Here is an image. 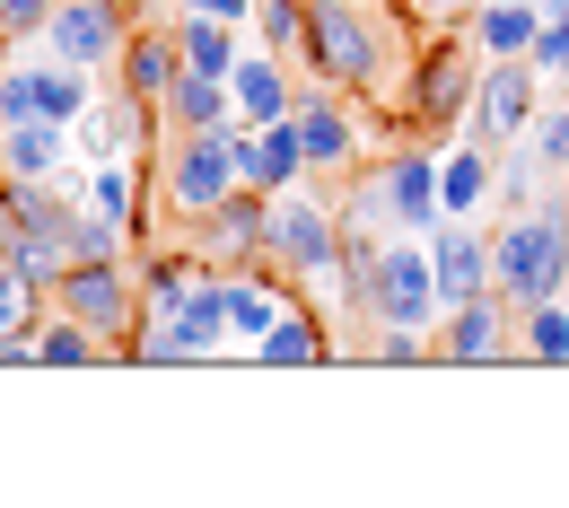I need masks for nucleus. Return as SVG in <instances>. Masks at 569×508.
Segmentation results:
<instances>
[{
    "label": "nucleus",
    "mask_w": 569,
    "mask_h": 508,
    "mask_svg": "<svg viewBox=\"0 0 569 508\" xmlns=\"http://www.w3.org/2000/svg\"><path fill=\"white\" fill-rule=\"evenodd\" d=\"M298 62L316 71V88L377 97V88H386V18H377L368 0H307Z\"/></svg>",
    "instance_id": "1"
},
{
    "label": "nucleus",
    "mask_w": 569,
    "mask_h": 508,
    "mask_svg": "<svg viewBox=\"0 0 569 508\" xmlns=\"http://www.w3.org/2000/svg\"><path fill=\"white\" fill-rule=\"evenodd\" d=\"M491 290L517 316L543 298H569V193L552 211H508V228L491 237Z\"/></svg>",
    "instance_id": "2"
},
{
    "label": "nucleus",
    "mask_w": 569,
    "mask_h": 508,
    "mask_svg": "<svg viewBox=\"0 0 569 508\" xmlns=\"http://www.w3.org/2000/svg\"><path fill=\"white\" fill-rule=\"evenodd\" d=\"M246 167H254V132H246V123H219V132H176L167 176H158V185H167V211L202 228V219H211L219 202L246 185Z\"/></svg>",
    "instance_id": "3"
},
{
    "label": "nucleus",
    "mask_w": 569,
    "mask_h": 508,
    "mask_svg": "<svg viewBox=\"0 0 569 508\" xmlns=\"http://www.w3.org/2000/svg\"><path fill=\"white\" fill-rule=\"evenodd\" d=\"M263 263L298 281V290L333 298L342 307V219L325 202H298V193H272V237H263Z\"/></svg>",
    "instance_id": "4"
},
{
    "label": "nucleus",
    "mask_w": 569,
    "mask_h": 508,
    "mask_svg": "<svg viewBox=\"0 0 569 508\" xmlns=\"http://www.w3.org/2000/svg\"><path fill=\"white\" fill-rule=\"evenodd\" d=\"M351 316L377 333V325H403V333H438V272H429V246L403 228V237H386V255H377V272L359 281Z\"/></svg>",
    "instance_id": "5"
},
{
    "label": "nucleus",
    "mask_w": 569,
    "mask_h": 508,
    "mask_svg": "<svg viewBox=\"0 0 569 508\" xmlns=\"http://www.w3.org/2000/svg\"><path fill=\"white\" fill-rule=\"evenodd\" d=\"M351 211L377 219V228H412V237H429V228H438V149H429V141L395 149V158L351 193Z\"/></svg>",
    "instance_id": "6"
},
{
    "label": "nucleus",
    "mask_w": 569,
    "mask_h": 508,
    "mask_svg": "<svg viewBox=\"0 0 569 508\" xmlns=\"http://www.w3.org/2000/svg\"><path fill=\"white\" fill-rule=\"evenodd\" d=\"M132 27H141V0H53L44 53L79 62V71H106V62H123V36Z\"/></svg>",
    "instance_id": "7"
},
{
    "label": "nucleus",
    "mask_w": 569,
    "mask_h": 508,
    "mask_svg": "<svg viewBox=\"0 0 569 508\" xmlns=\"http://www.w3.org/2000/svg\"><path fill=\"white\" fill-rule=\"evenodd\" d=\"M53 307H71L79 325H97V333L114 342V360H123V342H132V325H141V281L123 272V255H106V263H62Z\"/></svg>",
    "instance_id": "8"
},
{
    "label": "nucleus",
    "mask_w": 569,
    "mask_h": 508,
    "mask_svg": "<svg viewBox=\"0 0 569 508\" xmlns=\"http://www.w3.org/2000/svg\"><path fill=\"white\" fill-rule=\"evenodd\" d=\"M473 53L465 44H429L421 71H412V97H403V123L421 132V141H447L456 123H473Z\"/></svg>",
    "instance_id": "9"
},
{
    "label": "nucleus",
    "mask_w": 569,
    "mask_h": 508,
    "mask_svg": "<svg viewBox=\"0 0 569 508\" xmlns=\"http://www.w3.org/2000/svg\"><path fill=\"white\" fill-rule=\"evenodd\" d=\"M535 114H543V71L526 53L517 62H482V79H473V141L517 149L535 132Z\"/></svg>",
    "instance_id": "10"
},
{
    "label": "nucleus",
    "mask_w": 569,
    "mask_h": 508,
    "mask_svg": "<svg viewBox=\"0 0 569 508\" xmlns=\"http://www.w3.org/2000/svg\"><path fill=\"white\" fill-rule=\"evenodd\" d=\"M508 298L499 290H482V298H465V307H447L438 316V333H429V351L438 360H456V368H491V360H508L517 351V333H508Z\"/></svg>",
    "instance_id": "11"
},
{
    "label": "nucleus",
    "mask_w": 569,
    "mask_h": 508,
    "mask_svg": "<svg viewBox=\"0 0 569 508\" xmlns=\"http://www.w3.org/2000/svg\"><path fill=\"white\" fill-rule=\"evenodd\" d=\"M263 237H272V193H254V185H237L202 219V255H211L219 272H263Z\"/></svg>",
    "instance_id": "12"
},
{
    "label": "nucleus",
    "mask_w": 569,
    "mask_h": 508,
    "mask_svg": "<svg viewBox=\"0 0 569 508\" xmlns=\"http://www.w3.org/2000/svg\"><path fill=\"white\" fill-rule=\"evenodd\" d=\"M421 246H429V272H438V307H465V298L491 290V237H473L465 219L438 211V228H429Z\"/></svg>",
    "instance_id": "13"
},
{
    "label": "nucleus",
    "mask_w": 569,
    "mask_h": 508,
    "mask_svg": "<svg viewBox=\"0 0 569 508\" xmlns=\"http://www.w3.org/2000/svg\"><path fill=\"white\" fill-rule=\"evenodd\" d=\"M298 149H307V176H342L359 158V123L342 114V97H325V88H298Z\"/></svg>",
    "instance_id": "14"
},
{
    "label": "nucleus",
    "mask_w": 569,
    "mask_h": 508,
    "mask_svg": "<svg viewBox=\"0 0 569 508\" xmlns=\"http://www.w3.org/2000/svg\"><path fill=\"white\" fill-rule=\"evenodd\" d=\"M228 97H237V123H246V132H263V123L298 114V79H289L281 53H237V71H228Z\"/></svg>",
    "instance_id": "15"
},
{
    "label": "nucleus",
    "mask_w": 569,
    "mask_h": 508,
    "mask_svg": "<svg viewBox=\"0 0 569 508\" xmlns=\"http://www.w3.org/2000/svg\"><path fill=\"white\" fill-rule=\"evenodd\" d=\"M114 71H123V97H141L149 114H158V106H167V88L184 79V53H176V36H167V27H132Z\"/></svg>",
    "instance_id": "16"
},
{
    "label": "nucleus",
    "mask_w": 569,
    "mask_h": 508,
    "mask_svg": "<svg viewBox=\"0 0 569 508\" xmlns=\"http://www.w3.org/2000/svg\"><path fill=\"white\" fill-rule=\"evenodd\" d=\"M491 193H499V158H491V141L438 149V211H447V219H473Z\"/></svg>",
    "instance_id": "17"
},
{
    "label": "nucleus",
    "mask_w": 569,
    "mask_h": 508,
    "mask_svg": "<svg viewBox=\"0 0 569 508\" xmlns=\"http://www.w3.org/2000/svg\"><path fill=\"white\" fill-rule=\"evenodd\" d=\"M465 36H473V53H482V62H517V53H535L543 9H535V0H482Z\"/></svg>",
    "instance_id": "18"
},
{
    "label": "nucleus",
    "mask_w": 569,
    "mask_h": 508,
    "mask_svg": "<svg viewBox=\"0 0 569 508\" xmlns=\"http://www.w3.org/2000/svg\"><path fill=\"white\" fill-rule=\"evenodd\" d=\"M254 360H263V368H325V360H333V333L316 325V307L289 298L281 316H272V333L254 342Z\"/></svg>",
    "instance_id": "19"
},
{
    "label": "nucleus",
    "mask_w": 569,
    "mask_h": 508,
    "mask_svg": "<svg viewBox=\"0 0 569 508\" xmlns=\"http://www.w3.org/2000/svg\"><path fill=\"white\" fill-rule=\"evenodd\" d=\"M167 36H176L184 71H211V79H228V71H237V53H246L228 18H211V9H184V0H176V27H167Z\"/></svg>",
    "instance_id": "20"
},
{
    "label": "nucleus",
    "mask_w": 569,
    "mask_h": 508,
    "mask_svg": "<svg viewBox=\"0 0 569 508\" xmlns=\"http://www.w3.org/2000/svg\"><path fill=\"white\" fill-rule=\"evenodd\" d=\"M158 123H167V132H219V123H237V97H228V79H211V71H184L176 88H167Z\"/></svg>",
    "instance_id": "21"
},
{
    "label": "nucleus",
    "mask_w": 569,
    "mask_h": 508,
    "mask_svg": "<svg viewBox=\"0 0 569 508\" xmlns=\"http://www.w3.org/2000/svg\"><path fill=\"white\" fill-rule=\"evenodd\" d=\"M71 132L88 141V158H123L132 141H149V132H158V114H149L141 97H97V106L79 114Z\"/></svg>",
    "instance_id": "22"
},
{
    "label": "nucleus",
    "mask_w": 569,
    "mask_h": 508,
    "mask_svg": "<svg viewBox=\"0 0 569 508\" xmlns=\"http://www.w3.org/2000/svg\"><path fill=\"white\" fill-rule=\"evenodd\" d=\"M62 149H71V123H0V176H62Z\"/></svg>",
    "instance_id": "23"
},
{
    "label": "nucleus",
    "mask_w": 569,
    "mask_h": 508,
    "mask_svg": "<svg viewBox=\"0 0 569 508\" xmlns=\"http://www.w3.org/2000/svg\"><path fill=\"white\" fill-rule=\"evenodd\" d=\"M97 360H114V342H106L97 325H79L71 307H53V316L36 325V368H97Z\"/></svg>",
    "instance_id": "24"
},
{
    "label": "nucleus",
    "mask_w": 569,
    "mask_h": 508,
    "mask_svg": "<svg viewBox=\"0 0 569 508\" xmlns=\"http://www.w3.org/2000/svg\"><path fill=\"white\" fill-rule=\"evenodd\" d=\"M298 176H307V149H298V123L281 114V123L254 132V167H246V185H254V193H289Z\"/></svg>",
    "instance_id": "25"
},
{
    "label": "nucleus",
    "mask_w": 569,
    "mask_h": 508,
    "mask_svg": "<svg viewBox=\"0 0 569 508\" xmlns=\"http://www.w3.org/2000/svg\"><path fill=\"white\" fill-rule=\"evenodd\" d=\"M281 307H289V298L272 290L263 272H228V342H263Z\"/></svg>",
    "instance_id": "26"
},
{
    "label": "nucleus",
    "mask_w": 569,
    "mask_h": 508,
    "mask_svg": "<svg viewBox=\"0 0 569 508\" xmlns=\"http://www.w3.org/2000/svg\"><path fill=\"white\" fill-rule=\"evenodd\" d=\"M97 219H141V176H132V158H88V193H79Z\"/></svg>",
    "instance_id": "27"
},
{
    "label": "nucleus",
    "mask_w": 569,
    "mask_h": 508,
    "mask_svg": "<svg viewBox=\"0 0 569 508\" xmlns=\"http://www.w3.org/2000/svg\"><path fill=\"white\" fill-rule=\"evenodd\" d=\"M88 79H97V71H79V62H53V53H44V62H36V114H44V123H79V114L97 106Z\"/></svg>",
    "instance_id": "28"
},
{
    "label": "nucleus",
    "mask_w": 569,
    "mask_h": 508,
    "mask_svg": "<svg viewBox=\"0 0 569 508\" xmlns=\"http://www.w3.org/2000/svg\"><path fill=\"white\" fill-rule=\"evenodd\" d=\"M517 360L569 368V307H561V298H543V307H526V316H517Z\"/></svg>",
    "instance_id": "29"
},
{
    "label": "nucleus",
    "mask_w": 569,
    "mask_h": 508,
    "mask_svg": "<svg viewBox=\"0 0 569 508\" xmlns=\"http://www.w3.org/2000/svg\"><path fill=\"white\" fill-rule=\"evenodd\" d=\"M202 272H211V255H149V263H141V325H149V316H167Z\"/></svg>",
    "instance_id": "30"
},
{
    "label": "nucleus",
    "mask_w": 569,
    "mask_h": 508,
    "mask_svg": "<svg viewBox=\"0 0 569 508\" xmlns=\"http://www.w3.org/2000/svg\"><path fill=\"white\" fill-rule=\"evenodd\" d=\"M44 316H53V290H44L36 272H18V263L0 255V342H9V333H36Z\"/></svg>",
    "instance_id": "31"
},
{
    "label": "nucleus",
    "mask_w": 569,
    "mask_h": 508,
    "mask_svg": "<svg viewBox=\"0 0 569 508\" xmlns=\"http://www.w3.org/2000/svg\"><path fill=\"white\" fill-rule=\"evenodd\" d=\"M254 36H263V53H298V36H307V0H254V18H246Z\"/></svg>",
    "instance_id": "32"
},
{
    "label": "nucleus",
    "mask_w": 569,
    "mask_h": 508,
    "mask_svg": "<svg viewBox=\"0 0 569 508\" xmlns=\"http://www.w3.org/2000/svg\"><path fill=\"white\" fill-rule=\"evenodd\" d=\"M535 167L569 176V97H552V114H535Z\"/></svg>",
    "instance_id": "33"
},
{
    "label": "nucleus",
    "mask_w": 569,
    "mask_h": 508,
    "mask_svg": "<svg viewBox=\"0 0 569 508\" xmlns=\"http://www.w3.org/2000/svg\"><path fill=\"white\" fill-rule=\"evenodd\" d=\"M27 114H36V62L0 53V123H27Z\"/></svg>",
    "instance_id": "34"
},
{
    "label": "nucleus",
    "mask_w": 569,
    "mask_h": 508,
    "mask_svg": "<svg viewBox=\"0 0 569 508\" xmlns=\"http://www.w3.org/2000/svg\"><path fill=\"white\" fill-rule=\"evenodd\" d=\"M44 18H53V0H0V53L27 44V36H44Z\"/></svg>",
    "instance_id": "35"
},
{
    "label": "nucleus",
    "mask_w": 569,
    "mask_h": 508,
    "mask_svg": "<svg viewBox=\"0 0 569 508\" xmlns=\"http://www.w3.org/2000/svg\"><path fill=\"white\" fill-rule=\"evenodd\" d=\"M499 202H508V211L535 202V158H508V167H499Z\"/></svg>",
    "instance_id": "36"
},
{
    "label": "nucleus",
    "mask_w": 569,
    "mask_h": 508,
    "mask_svg": "<svg viewBox=\"0 0 569 508\" xmlns=\"http://www.w3.org/2000/svg\"><path fill=\"white\" fill-rule=\"evenodd\" d=\"M184 9H211V18H228V27H246V18H254V0H184Z\"/></svg>",
    "instance_id": "37"
},
{
    "label": "nucleus",
    "mask_w": 569,
    "mask_h": 508,
    "mask_svg": "<svg viewBox=\"0 0 569 508\" xmlns=\"http://www.w3.org/2000/svg\"><path fill=\"white\" fill-rule=\"evenodd\" d=\"M395 9H403V18H421V9H429V0H395Z\"/></svg>",
    "instance_id": "38"
},
{
    "label": "nucleus",
    "mask_w": 569,
    "mask_h": 508,
    "mask_svg": "<svg viewBox=\"0 0 569 508\" xmlns=\"http://www.w3.org/2000/svg\"><path fill=\"white\" fill-rule=\"evenodd\" d=\"M561 193H569V176H561Z\"/></svg>",
    "instance_id": "39"
}]
</instances>
